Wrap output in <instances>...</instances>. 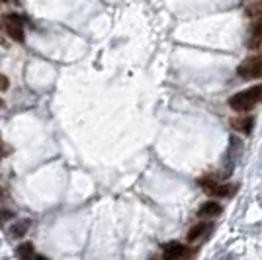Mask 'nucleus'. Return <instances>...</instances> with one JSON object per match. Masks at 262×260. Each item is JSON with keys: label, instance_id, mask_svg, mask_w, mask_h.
<instances>
[{"label": "nucleus", "instance_id": "2", "mask_svg": "<svg viewBox=\"0 0 262 260\" xmlns=\"http://www.w3.org/2000/svg\"><path fill=\"white\" fill-rule=\"evenodd\" d=\"M237 75L245 80H251V78H260L262 76V55H254L245 59L239 67H237Z\"/></svg>", "mask_w": 262, "mask_h": 260}, {"label": "nucleus", "instance_id": "20", "mask_svg": "<svg viewBox=\"0 0 262 260\" xmlns=\"http://www.w3.org/2000/svg\"><path fill=\"white\" fill-rule=\"evenodd\" d=\"M0 147H2V139H0Z\"/></svg>", "mask_w": 262, "mask_h": 260}, {"label": "nucleus", "instance_id": "8", "mask_svg": "<svg viewBox=\"0 0 262 260\" xmlns=\"http://www.w3.org/2000/svg\"><path fill=\"white\" fill-rule=\"evenodd\" d=\"M260 45H262V16L256 20V24H254L251 39H249V47H251V49H256V47H260Z\"/></svg>", "mask_w": 262, "mask_h": 260}, {"label": "nucleus", "instance_id": "5", "mask_svg": "<svg viewBox=\"0 0 262 260\" xmlns=\"http://www.w3.org/2000/svg\"><path fill=\"white\" fill-rule=\"evenodd\" d=\"M190 254H194V250L180 245V243H168L164 245V252L163 256L164 260H188Z\"/></svg>", "mask_w": 262, "mask_h": 260}, {"label": "nucleus", "instance_id": "12", "mask_svg": "<svg viewBox=\"0 0 262 260\" xmlns=\"http://www.w3.org/2000/svg\"><path fill=\"white\" fill-rule=\"evenodd\" d=\"M18 256H20V260H32L33 258L32 243H22V245L18 247Z\"/></svg>", "mask_w": 262, "mask_h": 260}, {"label": "nucleus", "instance_id": "3", "mask_svg": "<svg viewBox=\"0 0 262 260\" xmlns=\"http://www.w3.org/2000/svg\"><path fill=\"white\" fill-rule=\"evenodd\" d=\"M200 186H202L209 196H221V198H229V196H233L239 190L237 184H219L215 178H209V176L202 178V180H200Z\"/></svg>", "mask_w": 262, "mask_h": 260}, {"label": "nucleus", "instance_id": "11", "mask_svg": "<svg viewBox=\"0 0 262 260\" xmlns=\"http://www.w3.org/2000/svg\"><path fill=\"white\" fill-rule=\"evenodd\" d=\"M208 231H211V223H198V225H194V227L190 229L188 241H196V239L204 237Z\"/></svg>", "mask_w": 262, "mask_h": 260}, {"label": "nucleus", "instance_id": "6", "mask_svg": "<svg viewBox=\"0 0 262 260\" xmlns=\"http://www.w3.org/2000/svg\"><path fill=\"white\" fill-rule=\"evenodd\" d=\"M241 151H243V143H241L237 137H231L229 149H227V155H225V174H227V176H229L231 170L235 168L237 161H239Z\"/></svg>", "mask_w": 262, "mask_h": 260}, {"label": "nucleus", "instance_id": "17", "mask_svg": "<svg viewBox=\"0 0 262 260\" xmlns=\"http://www.w3.org/2000/svg\"><path fill=\"white\" fill-rule=\"evenodd\" d=\"M0 198H2V188H0Z\"/></svg>", "mask_w": 262, "mask_h": 260}, {"label": "nucleus", "instance_id": "9", "mask_svg": "<svg viewBox=\"0 0 262 260\" xmlns=\"http://www.w3.org/2000/svg\"><path fill=\"white\" fill-rule=\"evenodd\" d=\"M219 213H221V206H219L217 202H208V204H204L198 209V215L200 217H215Z\"/></svg>", "mask_w": 262, "mask_h": 260}, {"label": "nucleus", "instance_id": "16", "mask_svg": "<svg viewBox=\"0 0 262 260\" xmlns=\"http://www.w3.org/2000/svg\"><path fill=\"white\" fill-rule=\"evenodd\" d=\"M35 260H45V258H43V256H37V258H35Z\"/></svg>", "mask_w": 262, "mask_h": 260}, {"label": "nucleus", "instance_id": "19", "mask_svg": "<svg viewBox=\"0 0 262 260\" xmlns=\"http://www.w3.org/2000/svg\"><path fill=\"white\" fill-rule=\"evenodd\" d=\"M0 108H2V100H0Z\"/></svg>", "mask_w": 262, "mask_h": 260}, {"label": "nucleus", "instance_id": "4", "mask_svg": "<svg viewBox=\"0 0 262 260\" xmlns=\"http://www.w3.org/2000/svg\"><path fill=\"white\" fill-rule=\"evenodd\" d=\"M2 26H4V32L8 33V37L22 44L24 41V22L18 14H4L2 16Z\"/></svg>", "mask_w": 262, "mask_h": 260}, {"label": "nucleus", "instance_id": "1", "mask_svg": "<svg viewBox=\"0 0 262 260\" xmlns=\"http://www.w3.org/2000/svg\"><path fill=\"white\" fill-rule=\"evenodd\" d=\"M258 102H262V84L251 86L247 90H241L237 94L229 98V106L235 112H249L252 110Z\"/></svg>", "mask_w": 262, "mask_h": 260}, {"label": "nucleus", "instance_id": "15", "mask_svg": "<svg viewBox=\"0 0 262 260\" xmlns=\"http://www.w3.org/2000/svg\"><path fill=\"white\" fill-rule=\"evenodd\" d=\"M2 155H4V151H2V147H0V159H2Z\"/></svg>", "mask_w": 262, "mask_h": 260}, {"label": "nucleus", "instance_id": "13", "mask_svg": "<svg viewBox=\"0 0 262 260\" xmlns=\"http://www.w3.org/2000/svg\"><path fill=\"white\" fill-rule=\"evenodd\" d=\"M8 84H10V82H8V78H6L4 75H0V90H6Z\"/></svg>", "mask_w": 262, "mask_h": 260}, {"label": "nucleus", "instance_id": "14", "mask_svg": "<svg viewBox=\"0 0 262 260\" xmlns=\"http://www.w3.org/2000/svg\"><path fill=\"white\" fill-rule=\"evenodd\" d=\"M12 215H14L12 211H2V213H0V221H6V219H10Z\"/></svg>", "mask_w": 262, "mask_h": 260}, {"label": "nucleus", "instance_id": "7", "mask_svg": "<svg viewBox=\"0 0 262 260\" xmlns=\"http://www.w3.org/2000/svg\"><path fill=\"white\" fill-rule=\"evenodd\" d=\"M231 125H233V129L241 131V133H251L252 131V125H254V119L252 116H243V118H235L231 119Z\"/></svg>", "mask_w": 262, "mask_h": 260}, {"label": "nucleus", "instance_id": "10", "mask_svg": "<svg viewBox=\"0 0 262 260\" xmlns=\"http://www.w3.org/2000/svg\"><path fill=\"white\" fill-rule=\"evenodd\" d=\"M32 225V221L30 219H22V221H18V223H14L10 229V235L14 239H22L26 233H28V229Z\"/></svg>", "mask_w": 262, "mask_h": 260}, {"label": "nucleus", "instance_id": "18", "mask_svg": "<svg viewBox=\"0 0 262 260\" xmlns=\"http://www.w3.org/2000/svg\"><path fill=\"white\" fill-rule=\"evenodd\" d=\"M0 2H8V0H0Z\"/></svg>", "mask_w": 262, "mask_h": 260}]
</instances>
